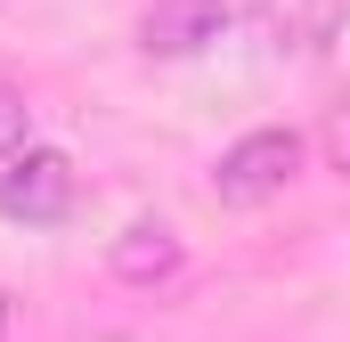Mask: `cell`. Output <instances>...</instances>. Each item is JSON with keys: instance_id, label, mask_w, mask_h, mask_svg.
Returning a JSON list of instances; mask_svg holds the SVG:
<instances>
[{"instance_id": "cell-1", "label": "cell", "mask_w": 350, "mask_h": 342, "mask_svg": "<svg viewBox=\"0 0 350 342\" xmlns=\"http://www.w3.org/2000/svg\"><path fill=\"white\" fill-rule=\"evenodd\" d=\"M293 171H301V139L293 131H253V139H237L220 171H212V196L228 204V212H253L269 196H285L293 187Z\"/></svg>"}, {"instance_id": "cell-2", "label": "cell", "mask_w": 350, "mask_h": 342, "mask_svg": "<svg viewBox=\"0 0 350 342\" xmlns=\"http://www.w3.org/2000/svg\"><path fill=\"white\" fill-rule=\"evenodd\" d=\"M269 0H155L147 16H139V49L147 57H196V49H212L220 33H237L245 16H261Z\"/></svg>"}, {"instance_id": "cell-3", "label": "cell", "mask_w": 350, "mask_h": 342, "mask_svg": "<svg viewBox=\"0 0 350 342\" xmlns=\"http://www.w3.org/2000/svg\"><path fill=\"white\" fill-rule=\"evenodd\" d=\"M0 212L25 220V228H57L74 212V163L57 147H16L0 171Z\"/></svg>"}, {"instance_id": "cell-4", "label": "cell", "mask_w": 350, "mask_h": 342, "mask_svg": "<svg viewBox=\"0 0 350 342\" xmlns=\"http://www.w3.org/2000/svg\"><path fill=\"white\" fill-rule=\"evenodd\" d=\"M106 269L122 277V285H163L179 269V237L163 228V220H131L114 245H106Z\"/></svg>"}, {"instance_id": "cell-5", "label": "cell", "mask_w": 350, "mask_h": 342, "mask_svg": "<svg viewBox=\"0 0 350 342\" xmlns=\"http://www.w3.org/2000/svg\"><path fill=\"white\" fill-rule=\"evenodd\" d=\"M0 147H25V106L0 90Z\"/></svg>"}, {"instance_id": "cell-6", "label": "cell", "mask_w": 350, "mask_h": 342, "mask_svg": "<svg viewBox=\"0 0 350 342\" xmlns=\"http://www.w3.org/2000/svg\"><path fill=\"white\" fill-rule=\"evenodd\" d=\"M326 139H334V163H342V179H350V106L334 114V131H326Z\"/></svg>"}, {"instance_id": "cell-7", "label": "cell", "mask_w": 350, "mask_h": 342, "mask_svg": "<svg viewBox=\"0 0 350 342\" xmlns=\"http://www.w3.org/2000/svg\"><path fill=\"white\" fill-rule=\"evenodd\" d=\"M0 334H8V302H0Z\"/></svg>"}]
</instances>
